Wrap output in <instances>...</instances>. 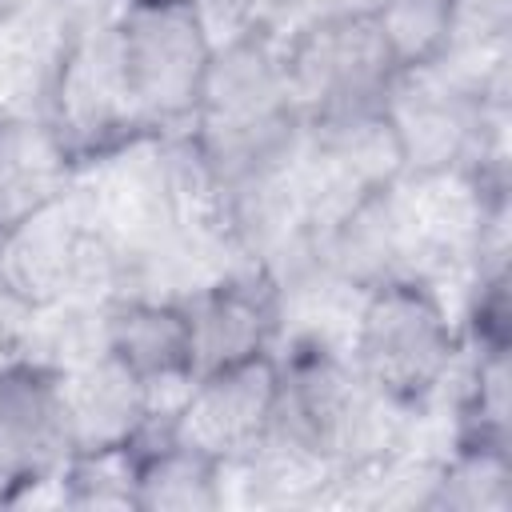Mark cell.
Wrapping results in <instances>:
<instances>
[{"label":"cell","instance_id":"6da1fadb","mask_svg":"<svg viewBox=\"0 0 512 512\" xmlns=\"http://www.w3.org/2000/svg\"><path fill=\"white\" fill-rule=\"evenodd\" d=\"M188 128L224 192L292 172L304 148V116L288 96L276 32L252 28L216 44Z\"/></svg>","mask_w":512,"mask_h":512},{"label":"cell","instance_id":"d6986e66","mask_svg":"<svg viewBox=\"0 0 512 512\" xmlns=\"http://www.w3.org/2000/svg\"><path fill=\"white\" fill-rule=\"evenodd\" d=\"M384 0H316L320 12H348V16H376Z\"/></svg>","mask_w":512,"mask_h":512},{"label":"cell","instance_id":"ba28073f","mask_svg":"<svg viewBox=\"0 0 512 512\" xmlns=\"http://www.w3.org/2000/svg\"><path fill=\"white\" fill-rule=\"evenodd\" d=\"M192 376L276 352L284 340V296L260 264H236L184 296Z\"/></svg>","mask_w":512,"mask_h":512},{"label":"cell","instance_id":"8992f818","mask_svg":"<svg viewBox=\"0 0 512 512\" xmlns=\"http://www.w3.org/2000/svg\"><path fill=\"white\" fill-rule=\"evenodd\" d=\"M72 456L56 372L32 360L0 364V504L52 500Z\"/></svg>","mask_w":512,"mask_h":512},{"label":"cell","instance_id":"2e32d148","mask_svg":"<svg viewBox=\"0 0 512 512\" xmlns=\"http://www.w3.org/2000/svg\"><path fill=\"white\" fill-rule=\"evenodd\" d=\"M108 304L112 300L60 296L52 304L32 308L16 360H32L52 372H68L76 364L104 356L108 352Z\"/></svg>","mask_w":512,"mask_h":512},{"label":"cell","instance_id":"5bb4252c","mask_svg":"<svg viewBox=\"0 0 512 512\" xmlns=\"http://www.w3.org/2000/svg\"><path fill=\"white\" fill-rule=\"evenodd\" d=\"M72 180V160L44 120L0 112V232L56 200Z\"/></svg>","mask_w":512,"mask_h":512},{"label":"cell","instance_id":"e0dca14e","mask_svg":"<svg viewBox=\"0 0 512 512\" xmlns=\"http://www.w3.org/2000/svg\"><path fill=\"white\" fill-rule=\"evenodd\" d=\"M56 504L136 512V444L72 452L56 476Z\"/></svg>","mask_w":512,"mask_h":512},{"label":"cell","instance_id":"30bf717a","mask_svg":"<svg viewBox=\"0 0 512 512\" xmlns=\"http://www.w3.org/2000/svg\"><path fill=\"white\" fill-rule=\"evenodd\" d=\"M56 388H60L72 452L144 444L168 432V420H160L148 384L108 352L68 372H56Z\"/></svg>","mask_w":512,"mask_h":512},{"label":"cell","instance_id":"7c38bea8","mask_svg":"<svg viewBox=\"0 0 512 512\" xmlns=\"http://www.w3.org/2000/svg\"><path fill=\"white\" fill-rule=\"evenodd\" d=\"M228 504L224 464L172 432L136 444V512H216Z\"/></svg>","mask_w":512,"mask_h":512},{"label":"cell","instance_id":"5b68a950","mask_svg":"<svg viewBox=\"0 0 512 512\" xmlns=\"http://www.w3.org/2000/svg\"><path fill=\"white\" fill-rule=\"evenodd\" d=\"M112 4H100L80 16V24L68 40V52L60 60L56 88H52L48 116H44V124L68 152L72 168L88 164L100 152L116 148L120 140L144 132V128H136L124 88H120V76H116L112 40H108Z\"/></svg>","mask_w":512,"mask_h":512},{"label":"cell","instance_id":"277c9868","mask_svg":"<svg viewBox=\"0 0 512 512\" xmlns=\"http://www.w3.org/2000/svg\"><path fill=\"white\" fill-rule=\"evenodd\" d=\"M288 96L304 124L380 108L400 76L372 16L312 12L280 32Z\"/></svg>","mask_w":512,"mask_h":512},{"label":"cell","instance_id":"ac0fdd59","mask_svg":"<svg viewBox=\"0 0 512 512\" xmlns=\"http://www.w3.org/2000/svg\"><path fill=\"white\" fill-rule=\"evenodd\" d=\"M372 20L400 72L440 60L448 40V0H384Z\"/></svg>","mask_w":512,"mask_h":512},{"label":"cell","instance_id":"8fae6325","mask_svg":"<svg viewBox=\"0 0 512 512\" xmlns=\"http://www.w3.org/2000/svg\"><path fill=\"white\" fill-rule=\"evenodd\" d=\"M396 184L352 200L348 208H340L336 216L312 228L316 264L356 296L408 272V232H404Z\"/></svg>","mask_w":512,"mask_h":512},{"label":"cell","instance_id":"9c48e42d","mask_svg":"<svg viewBox=\"0 0 512 512\" xmlns=\"http://www.w3.org/2000/svg\"><path fill=\"white\" fill-rule=\"evenodd\" d=\"M108 356H116L148 384L160 420L172 428V412L192 384V336L184 300L116 296L108 304Z\"/></svg>","mask_w":512,"mask_h":512},{"label":"cell","instance_id":"9a60e30c","mask_svg":"<svg viewBox=\"0 0 512 512\" xmlns=\"http://www.w3.org/2000/svg\"><path fill=\"white\" fill-rule=\"evenodd\" d=\"M428 508L512 512V444L456 436L440 452Z\"/></svg>","mask_w":512,"mask_h":512},{"label":"cell","instance_id":"3957f363","mask_svg":"<svg viewBox=\"0 0 512 512\" xmlns=\"http://www.w3.org/2000/svg\"><path fill=\"white\" fill-rule=\"evenodd\" d=\"M108 40L136 128H188L216 52L192 0H116Z\"/></svg>","mask_w":512,"mask_h":512},{"label":"cell","instance_id":"52a82bcc","mask_svg":"<svg viewBox=\"0 0 512 512\" xmlns=\"http://www.w3.org/2000/svg\"><path fill=\"white\" fill-rule=\"evenodd\" d=\"M280 400V368L276 352H260L236 364H220L196 372L184 400L172 412V436L232 464L248 456L276 420Z\"/></svg>","mask_w":512,"mask_h":512},{"label":"cell","instance_id":"7a4b0ae2","mask_svg":"<svg viewBox=\"0 0 512 512\" xmlns=\"http://www.w3.org/2000/svg\"><path fill=\"white\" fill-rule=\"evenodd\" d=\"M460 344L456 300L412 272L368 288L344 332V348L360 380L408 412H424L444 396Z\"/></svg>","mask_w":512,"mask_h":512},{"label":"cell","instance_id":"4fadbf2b","mask_svg":"<svg viewBox=\"0 0 512 512\" xmlns=\"http://www.w3.org/2000/svg\"><path fill=\"white\" fill-rule=\"evenodd\" d=\"M432 68L480 96H508L512 0H448V40Z\"/></svg>","mask_w":512,"mask_h":512}]
</instances>
